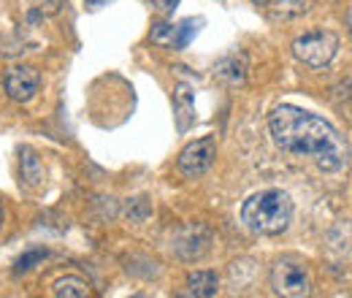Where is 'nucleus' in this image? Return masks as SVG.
<instances>
[{
  "label": "nucleus",
  "instance_id": "obj_14",
  "mask_svg": "<svg viewBox=\"0 0 352 298\" xmlns=\"http://www.w3.org/2000/svg\"><path fill=\"white\" fill-rule=\"evenodd\" d=\"M44 255H46L44 250H36V253H30V255H25V257H22V260H19V263H16V274H22V271H28L33 260H38V257H44Z\"/></svg>",
  "mask_w": 352,
  "mask_h": 298
},
{
  "label": "nucleus",
  "instance_id": "obj_6",
  "mask_svg": "<svg viewBox=\"0 0 352 298\" xmlns=\"http://www.w3.org/2000/svg\"><path fill=\"white\" fill-rule=\"evenodd\" d=\"M3 87H6V95L16 103H28L36 98L38 87H41V74L36 65H11L6 71V79H3Z\"/></svg>",
  "mask_w": 352,
  "mask_h": 298
},
{
  "label": "nucleus",
  "instance_id": "obj_19",
  "mask_svg": "<svg viewBox=\"0 0 352 298\" xmlns=\"http://www.w3.org/2000/svg\"><path fill=\"white\" fill-rule=\"evenodd\" d=\"M3 220H6V212H3V204H0V228H3Z\"/></svg>",
  "mask_w": 352,
  "mask_h": 298
},
{
  "label": "nucleus",
  "instance_id": "obj_9",
  "mask_svg": "<svg viewBox=\"0 0 352 298\" xmlns=\"http://www.w3.org/2000/svg\"><path fill=\"white\" fill-rule=\"evenodd\" d=\"M19 171H22V179H25L28 187L38 190L44 184V166H41V160H38V155L33 149H22L19 152Z\"/></svg>",
  "mask_w": 352,
  "mask_h": 298
},
{
  "label": "nucleus",
  "instance_id": "obj_10",
  "mask_svg": "<svg viewBox=\"0 0 352 298\" xmlns=\"http://www.w3.org/2000/svg\"><path fill=\"white\" fill-rule=\"evenodd\" d=\"M52 296H57V298H85V296H89V285L82 279V277L68 274V277H60V279L52 285Z\"/></svg>",
  "mask_w": 352,
  "mask_h": 298
},
{
  "label": "nucleus",
  "instance_id": "obj_4",
  "mask_svg": "<svg viewBox=\"0 0 352 298\" xmlns=\"http://www.w3.org/2000/svg\"><path fill=\"white\" fill-rule=\"evenodd\" d=\"M271 288L276 296L285 298H304L311 293V279H309L307 266L293 257H279L271 266Z\"/></svg>",
  "mask_w": 352,
  "mask_h": 298
},
{
  "label": "nucleus",
  "instance_id": "obj_16",
  "mask_svg": "<svg viewBox=\"0 0 352 298\" xmlns=\"http://www.w3.org/2000/svg\"><path fill=\"white\" fill-rule=\"evenodd\" d=\"M85 3H87L89 8H100V6H106L109 0H85Z\"/></svg>",
  "mask_w": 352,
  "mask_h": 298
},
{
  "label": "nucleus",
  "instance_id": "obj_15",
  "mask_svg": "<svg viewBox=\"0 0 352 298\" xmlns=\"http://www.w3.org/2000/svg\"><path fill=\"white\" fill-rule=\"evenodd\" d=\"M176 3H179V0H155V6H157L160 11H174Z\"/></svg>",
  "mask_w": 352,
  "mask_h": 298
},
{
  "label": "nucleus",
  "instance_id": "obj_2",
  "mask_svg": "<svg viewBox=\"0 0 352 298\" xmlns=\"http://www.w3.org/2000/svg\"><path fill=\"white\" fill-rule=\"evenodd\" d=\"M293 220V201L285 190L268 187L250 195L241 206V222L258 236H279Z\"/></svg>",
  "mask_w": 352,
  "mask_h": 298
},
{
  "label": "nucleus",
  "instance_id": "obj_3",
  "mask_svg": "<svg viewBox=\"0 0 352 298\" xmlns=\"http://www.w3.org/2000/svg\"><path fill=\"white\" fill-rule=\"evenodd\" d=\"M339 52V39L336 33L331 30H322V28H314L301 33L296 41H293V54L298 63H304L307 68H325Z\"/></svg>",
  "mask_w": 352,
  "mask_h": 298
},
{
  "label": "nucleus",
  "instance_id": "obj_8",
  "mask_svg": "<svg viewBox=\"0 0 352 298\" xmlns=\"http://www.w3.org/2000/svg\"><path fill=\"white\" fill-rule=\"evenodd\" d=\"M187 293L190 296H201V298H209V296H217L220 290V277L214 271H192L187 274Z\"/></svg>",
  "mask_w": 352,
  "mask_h": 298
},
{
  "label": "nucleus",
  "instance_id": "obj_11",
  "mask_svg": "<svg viewBox=\"0 0 352 298\" xmlns=\"http://www.w3.org/2000/svg\"><path fill=\"white\" fill-rule=\"evenodd\" d=\"M265 8L276 19H296V17L307 14L309 8H311V0H271Z\"/></svg>",
  "mask_w": 352,
  "mask_h": 298
},
{
  "label": "nucleus",
  "instance_id": "obj_5",
  "mask_svg": "<svg viewBox=\"0 0 352 298\" xmlns=\"http://www.w3.org/2000/svg\"><path fill=\"white\" fill-rule=\"evenodd\" d=\"M214 158H217V144H214L212 136H206V138H198V141L187 144L179 152L176 169L182 171L187 179H198V176H204L206 171L212 169Z\"/></svg>",
  "mask_w": 352,
  "mask_h": 298
},
{
  "label": "nucleus",
  "instance_id": "obj_12",
  "mask_svg": "<svg viewBox=\"0 0 352 298\" xmlns=\"http://www.w3.org/2000/svg\"><path fill=\"white\" fill-rule=\"evenodd\" d=\"M192 25H195L192 19H184L182 25H176L174 36H171V46H174V49H184V46L190 43V39H192L195 30H198V28H192Z\"/></svg>",
  "mask_w": 352,
  "mask_h": 298
},
{
  "label": "nucleus",
  "instance_id": "obj_18",
  "mask_svg": "<svg viewBox=\"0 0 352 298\" xmlns=\"http://www.w3.org/2000/svg\"><path fill=\"white\" fill-rule=\"evenodd\" d=\"M252 3H255V6H268L271 0H252Z\"/></svg>",
  "mask_w": 352,
  "mask_h": 298
},
{
  "label": "nucleus",
  "instance_id": "obj_17",
  "mask_svg": "<svg viewBox=\"0 0 352 298\" xmlns=\"http://www.w3.org/2000/svg\"><path fill=\"white\" fill-rule=\"evenodd\" d=\"M347 28H350V33H352V8L347 11Z\"/></svg>",
  "mask_w": 352,
  "mask_h": 298
},
{
  "label": "nucleus",
  "instance_id": "obj_1",
  "mask_svg": "<svg viewBox=\"0 0 352 298\" xmlns=\"http://www.w3.org/2000/svg\"><path fill=\"white\" fill-rule=\"evenodd\" d=\"M268 130L282 152L309 158L322 173H339L350 166L352 149L347 138L311 111L282 103L268 114Z\"/></svg>",
  "mask_w": 352,
  "mask_h": 298
},
{
  "label": "nucleus",
  "instance_id": "obj_7",
  "mask_svg": "<svg viewBox=\"0 0 352 298\" xmlns=\"http://www.w3.org/2000/svg\"><path fill=\"white\" fill-rule=\"evenodd\" d=\"M247 71H250V65H247L244 54H228V57H222L220 63L214 65V74L230 87L244 85L247 82Z\"/></svg>",
  "mask_w": 352,
  "mask_h": 298
},
{
  "label": "nucleus",
  "instance_id": "obj_13",
  "mask_svg": "<svg viewBox=\"0 0 352 298\" xmlns=\"http://www.w3.org/2000/svg\"><path fill=\"white\" fill-rule=\"evenodd\" d=\"M36 6L41 8L44 17H54V14L63 8V0H36Z\"/></svg>",
  "mask_w": 352,
  "mask_h": 298
}]
</instances>
